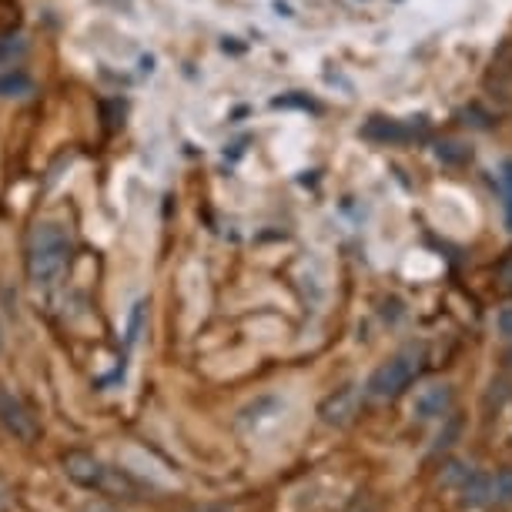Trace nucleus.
<instances>
[{
	"instance_id": "obj_9",
	"label": "nucleus",
	"mask_w": 512,
	"mask_h": 512,
	"mask_svg": "<svg viewBox=\"0 0 512 512\" xmlns=\"http://www.w3.org/2000/svg\"><path fill=\"white\" fill-rule=\"evenodd\" d=\"M489 499H492V479L469 476L466 479V502H472V506H486Z\"/></svg>"
},
{
	"instance_id": "obj_8",
	"label": "nucleus",
	"mask_w": 512,
	"mask_h": 512,
	"mask_svg": "<svg viewBox=\"0 0 512 512\" xmlns=\"http://www.w3.org/2000/svg\"><path fill=\"white\" fill-rule=\"evenodd\" d=\"M34 91H37V84L21 71L0 77V98L4 101H27V98H34Z\"/></svg>"
},
{
	"instance_id": "obj_10",
	"label": "nucleus",
	"mask_w": 512,
	"mask_h": 512,
	"mask_svg": "<svg viewBox=\"0 0 512 512\" xmlns=\"http://www.w3.org/2000/svg\"><path fill=\"white\" fill-rule=\"evenodd\" d=\"M27 54V41L24 37H4L0 41V64H14L17 57Z\"/></svg>"
},
{
	"instance_id": "obj_17",
	"label": "nucleus",
	"mask_w": 512,
	"mask_h": 512,
	"mask_svg": "<svg viewBox=\"0 0 512 512\" xmlns=\"http://www.w3.org/2000/svg\"><path fill=\"white\" fill-rule=\"evenodd\" d=\"M0 352H4V328H0Z\"/></svg>"
},
{
	"instance_id": "obj_14",
	"label": "nucleus",
	"mask_w": 512,
	"mask_h": 512,
	"mask_svg": "<svg viewBox=\"0 0 512 512\" xmlns=\"http://www.w3.org/2000/svg\"><path fill=\"white\" fill-rule=\"evenodd\" d=\"M496 328H499V335H502V338H512V305L499 308V315H496Z\"/></svg>"
},
{
	"instance_id": "obj_6",
	"label": "nucleus",
	"mask_w": 512,
	"mask_h": 512,
	"mask_svg": "<svg viewBox=\"0 0 512 512\" xmlns=\"http://www.w3.org/2000/svg\"><path fill=\"white\" fill-rule=\"evenodd\" d=\"M64 469H67V476H71L77 486H84V489L101 486V479H104L101 462L94 456H88V452H71V456L64 459Z\"/></svg>"
},
{
	"instance_id": "obj_2",
	"label": "nucleus",
	"mask_w": 512,
	"mask_h": 512,
	"mask_svg": "<svg viewBox=\"0 0 512 512\" xmlns=\"http://www.w3.org/2000/svg\"><path fill=\"white\" fill-rule=\"evenodd\" d=\"M425 365V349L422 345H405L402 352H395L389 362H382L379 369L365 382V395L375 402H389L395 395H402L415 382V375Z\"/></svg>"
},
{
	"instance_id": "obj_16",
	"label": "nucleus",
	"mask_w": 512,
	"mask_h": 512,
	"mask_svg": "<svg viewBox=\"0 0 512 512\" xmlns=\"http://www.w3.org/2000/svg\"><path fill=\"white\" fill-rule=\"evenodd\" d=\"M88 512H114V509H108V506H91Z\"/></svg>"
},
{
	"instance_id": "obj_15",
	"label": "nucleus",
	"mask_w": 512,
	"mask_h": 512,
	"mask_svg": "<svg viewBox=\"0 0 512 512\" xmlns=\"http://www.w3.org/2000/svg\"><path fill=\"white\" fill-rule=\"evenodd\" d=\"M502 278H506V285L512 288V258H509L506 265H502Z\"/></svg>"
},
{
	"instance_id": "obj_11",
	"label": "nucleus",
	"mask_w": 512,
	"mask_h": 512,
	"mask_svg": "<svg viewBox=\"0 0 512 512\" xmlns=\"http://www.w3.org/2000/svg\"><path fill=\"white\" fill-rule=\"evenodd\" d=\"M492 499H499V502H512V469L499 472V476L492 479Z\"/></svg>"
},
{
	"instance_id": "obj_1",
	"label": "nucleus",
	"mask_w": 512,
	"mask_h": 512,
	"mask_svg": "<svg viewBox=\"0 0 512 512\" xmlns=\"http://www.w3.org/2000/svg\"><path fill=\"white\" fill-rule=\"evenodd\" d=\"M71 258V241L57 221H37L27 235V278L37 288H51L64 275Z\"/></svg>"
},
{
	"instance_id": "obj_3",
	"label": "nucleus",
	"mask_w": 512,
	"mask_h": 512,
	"mask_svg": "<svg viewBox=\"0 0 512 512\" xmlns=\"http://www.w3.org/2000/svg\"><path fill=\"white\" fill-rule=\"evenodd\" d=\"M282 412H285V402L275 399V395H265V399L251 402L248 409H241L238 429L245 432L248 439H258V436H265L272 425L282 422Z\"/></svg>"
},
{
	"instance_id": "obj_12",
	"label": "nucleus",
	"mask_w": 512,
	"mask_h": 512,
	"mask_svg": "<svg viewBox=\"0 0 512 512\" xmlns=\"http://www.w3.org/2000/svg\"><path fill=\"white\" fill-rule=\"evenodd\" d=\"M502 191H506V221H509V228H512V161L502 164Z\"/></svg>"
},
{
	"instance_id": "obj_4",
	"label": "nucleus",
	"mask_w": 512,
	"mask_h": 512,
	"mask_svg": "<svg viewBox=\"0 0 512 512\" xmlns=\"http://www.w3.org/2000/svg\"><path fill=\"white\" fill-rule=\"evenodd\" d=\"M0 422L7 425V429L14 432L17 439L31 442L37 436V422L34 415L24 409V402L17 399V395H11L7 389H0Z\"/></svg>"
},
{
	"instance_id": "obj_7",
	"label": "nucleus",
	"mask_w": 512,
	"mask_h": 512,
	"mask_svg": "<svg viewBox=\"0 0 512 512\" xmlns=\"http://www.w3.org/2000/svg\"><path fill=\"white\" fill-rule=\"evenodd\" d=\"M352 415H355V389H342L322 405V419L328 425H342V422H349Z\"/></svg>"
},
{
	"instance_id": "obj_5",
	"label": "nucleus",
	"mask_w": 512,
	"mask_h": 512,
	"mask_svg": "<svg viewBox=\"0 0 512 512\" xmlns=\"http://www.w3.org/2000/svg\"><path fill=\"white\" fill-rule=\"evenodd\" d=\"M449 405H452V389L446 382H432V385H425V389L415 392L412 415H415V419H422V422L442 419V412H449Z\"/></svg>"
},
{
	"instance_id": "obj_13",
	"label": "nucleus",
	"mask_w": 512,
	"mask_h": 512,
	"mask_svg": "<svg viewBox=\"0 0 512 512\" xmlns=\"http://www.w3.org/2000/svg\"><path fill=\"white\" fill-rule=\"evenodd\" d=\"M141 328H144V302L134 305V312H131V322H128V342H138V338H141Z\"/></svg>"
}]
</instances>
